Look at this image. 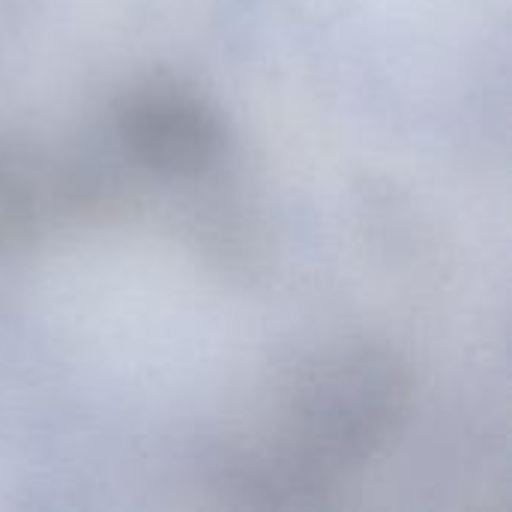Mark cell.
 I'll use <instances>...</instances> for the list:
<instances>
[{"label":"cell","instance_id":"6da1fadb","mask_svg":"<svg viewBox=\"0 0 512 512\" xmlns=\"http://www.w3.org/2000/svg\"><path fill=\"white\" fill-rule=\"evenodd\" d=\"M126 150L162 174H201L225 153V126L210 102L177 81H144L117 111Z\"/></svg>","mask_w":512,"mask_h":512}]
</instances>
